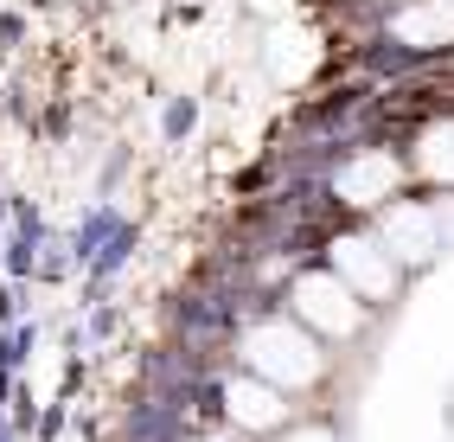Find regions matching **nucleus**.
Masks as SVG:
<instances>
[{
    "instance_id": "nucleus-1",
    "label": "nucleus",
    "mask_w": 454,
    "mask_h": 442,
    "mask_svg": "<svg viewBox=\"0 0 454 442\" xmlns=\"http://www.w3.org/2000/svg\"><path fill=\"white\" fill-rule=\"evenodd\" d=\"M250 366L269 385H308V378H320V346L288 320H269V328L250 334Z\"/></svg>"
},
{
    "instance_id": "nucleus-2",
    "label": "nucleus",
    "mask_w": 454,
    "mask_h": 442,
    "mask_svg": "<svg viewBox=\"0 0 454 442\" xmlns=\"http://www.w3.org/2000/svg\"><path fill=\"white\" fill-rule=\"evenodd\" d=\"M294 314L320 334H352L358 328V302H352V282L340 276H308L294 288Z\"/></svg>"
},
{
    "instance_id": "nucleus-3",
    "label": "nucleus",
    "mask_w": 454,
    "mask_h": 442,
    "mask_svg": "<svg viewBox=\"0 0 454 442\" xmlns=\"http://www.w3.org/2000/svg\"><path fill=\"white\" fill-rule=\"evenodd\" d=\"M340 276L358 288V295H390L397 288V257L384 250V238H346L340 244Z\"/></svg>"
},
{
    "instance_id": "nucleus-4",
    "label": "nucleus",
    "mask_w": 454,
    "mask_h": 442,
    "mask_svg": "<svg viewBox=\"0 0 454 442\" xmlns=\"http://www.w3.org/2000/svg\"><path fill=\"white\" fill-rule=\"evenodd\" d=\"M384 250H390V257H403V263L435 257V218L422 212V205H397V212L384 218Z\"/></svg>"
},
{
    "instance_id": "nucleus-5",
    "label": "nucleus",
    "mask_w": 454,
    "mask_h": 442,
    "mask_svg": "<svg viewBox=\"0 0 454 442\" xmlns=\"http://www.w3.org/2000/svg\"><path fill=\"white\" fill-rule=\"evenodd\" d=\"M390 186H397V161H384V154H372V161H358V167L340 173V193L352 205H378Z\"/></svg>"
},
{
    "instance_id": "nucleus-6",
    "label": "nucleus",
    "mask_w": 454,
    "mask_h": 442,
    "mask_svg": "<svg viewBox=\"0 0 454 442\" xmlns=\"http://www.w3.org/2000/svg\"><path fill=\"white\" fill-rule=\"evenodd\" d=\"M231 417L250 423V430H276V423H282V398H276V385H256V378L231 385Z\"/></svg>"
},
{
    "instance_id": "nucleus-7",
    "label": "nucleus",
    "mask_w": 454,
    "mask_h": 442,
    "mask_svg": "<svg viewBox=\"0 0 454 442\" xmlns=\"http://www.w3.org/2000/svg\"><path fill=\"white\" fill-rule=\"evenodd\" d=\"M397 33L416 39V45H435V39H454V0H429V7H416L397 20Z\"/></svg>"
},
{
    "instance_id": "nucleus-8",
    "label": "nucleus",
    "mask_w": 454,
    "mask_h": 442,
    "mask_svg": "<svg viewBox=\"0 0 454 442\" xmlns=\"http://www.w3.org/2000/svg\"><path fill=\"white\" fill-rule=\"evenodd\" d=\"M288 442H333L326 430H301V436H288Z\"/></svg>"
}]
</instances>
